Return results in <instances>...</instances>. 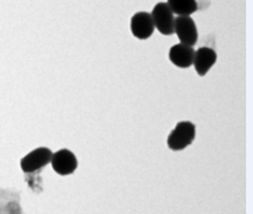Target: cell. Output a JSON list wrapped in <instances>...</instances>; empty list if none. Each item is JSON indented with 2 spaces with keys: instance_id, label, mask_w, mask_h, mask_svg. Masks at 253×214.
I'll use <instances>...</instances> for the list:
<instances>
[{
  "instance_id": "1",
  "label": "cell",
  "mask_w": 253,
  "mask_h": 214,
  "mask_svg": "<svg viewBox=\"0 0 253 214\" xmlns=\"http://www.w3.org/2000/svg\"><path fill=\"white\" fill-rule=\"evenodd\" d=\"M196 137V126L192 122H179L168 136V147L173 151H180L190 146Z\"/></svg>"
},
{
  "instance_id": "2",
  "label": "cell",
  "mask_w": 253,
  "mask_h": 214,
  "mask_svg": "<svg viewBox=\"0 0 253 214\" xmlns=\"http://www.w3.org/2000/svg\"><path fill=\"white\" fill-rule=\"evenodd\" d=\"M53 153L50 151L49 148L46 147H38L33 150L31 153H28L27 156L21 160V170L25 173H34L41 171L43 167H46L50 164Z\"/></svg>"
},
{
  "instance_id": "3",
  "label": "cell",
  "mask_w": 253,
  "mask_h": 214,
  "mask_svg": "<svg viewBox=\"0 0 253 214\" xmlns=\"http://www.w3.org/2000/svg\"><path fill=\"white\" fill-rule=\"evenodd\" d=\"M154 27L158 30V33L163 35H172L173 34V23H175V17L171 8L168 7L167 3L160 1L157 3L153 8V11L150 13Z\"/></svg>"
},
{
  "instance_id": "4",
  "label": "cell",
  "mask_w": 253,
  "mask_h": 214,
  "mask_svg": "<svg viewBox=\"0 0 253 214\" xmlns=\"http://www.w3.org/2000/svg\"><path fill=\"white\" fill-rule=\"evenodd\" d=\"M173 33L178 35L180 43L193 46L197 42L196 23L190 16H178L173 23Z\"/></svg>"
},
{
  "instance_id": "5",
  "label": "cell",
  "mask_w": 253,
  "mask_h": 214,
  "mask_svg": "<svg viewBox=\"0 0 253 214\" xmlns=\"http://www.w3.org/2000/svg\"><path fill=\"white\" fill-rule=\"evenodd\" d=\"M131 34L139 40H147L154 33L155 27L151 14L147 11H139L131 17L130 21Z\"/></svg>"
},
{
  "instance_id": "6",
  "label": "cell",
  "mask_w": 253,
  "mask_h": 214,
  "mask_svg": "<svg viewBox=\"0 0 253 214\" xmlns=\"http://www.w3.org/2000/svg\"><path fill=\"white\" fill-rule=\"evenodd\" d=\"M50 164H52L53 171L59 175H70L77 168V158L70 150L63 148L52 156Z\"/></svg>"
},
{
  "instance_id": "7",
  "label": "cell",
  "mask_w": 253,
  "mask_h": 214,
  "mask_svg": "<svg viewBox=\"0 0 253 214\" xmlns=\"http://www.w3.org/2000/svg\"><path fill=\"white\" fill-rule=\"evenodd\" d=\"M217 62V53L215 50L209 48V46H202L197 50H195L193 56V66L199 76H206L207 72L214 66Z\"/></svg>"
},
{
  "instance_id": "8",
  "label": "cell",
  "mask_w": 253,
  "mask_h": 214,
  "mask_svg": "<svg viewBox=\"0 0 253 214\" xmlns=\"http://www.w3.org/2000/svg\"><path fill=\"white\" fill-rule=\"evenodd\" d=\"M168 56L175 66L180 67V69H186V67H190L193 65L195 49H193V46H189L185 43H178V45H173L169 49Z\"/></svg>"
},
{
  "instance_id": "9",
  "label": "cell",
  "mask_w": 253,
  "mask_h": 214,
  "mask_svg": "<svg viewBox=\"0 0 253 214\" xmlns=\"http://www.w3.org/2000/svg\"><path fill=\"white\" fill-rule=\"evenodd\" d=\"M167 4L172 13L178 16H190L197 10L196 0H168Z\"/></svg>"
}]
</instances>
